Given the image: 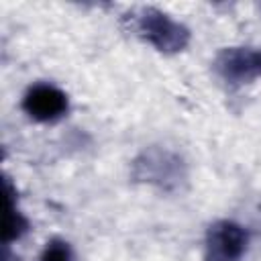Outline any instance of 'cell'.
I'll return each instance as SVG.
<instances>
[{
  "label": "cell",
  "mask_w": 261,
  "mask_h": 261,
  "mask_svg": "<svg viewBox=\"0 0 261 261\" xmlns=\"http://www.w3.org/2000/svg\"><path fill=\"white\" fill-rule=\"evenodd\" d=\"M137 31L147 43L163 53H177L190 43V31L157 8L141 10L137 18Z\"/></svg>",
  "instance_id": "obj_1"
},
{
  "label": "cell",
  "mask_w": 261,
  "mask_h": 261,
  "mask_svg": "<svg viewBox=\"0 0 261 261\" xmlns=\"http://www.w3.org/2000/svg\"><path fill=\"white\" fill-rule=\"evenodd\" d=\"M214 67L228 84H245L261 75V49L230 47L216 55Z\"/></svg>",
  "instance_id": "obj_2"
},
{
  "label": "cell",
  "mask_w": 261,
  "mask_h": 261,
  "mask_svg": "<svg viewBox=\"0 0 261 261\" xmlns=\"http://www.w3.org/2000/svg\"><path fill=\"white\" fill-rule=\"evenodd\" d=\"M208 259L241 261L249 245V232L230 220H220L208 230Z\"/></svg>",
  "instance_id": "obj_3"
},
{
  "label": "cell",
  "mask_w": 261,
  "mask_h": 261,
  "mask_svg": "<svg viewBox=\"0 0 261 261\" xmlns=\"http://www.w3.org/2000/svg\"><path fill=\"white\" fill-rule=\"evenodd\" d=\"M22 110L39 122H51L67 112V96L51 84H37L24 94Z\"/></svg>",
  "instance_id": "obj_4"
},
{
  "label": "cell",
  "mask_w": 261,
  "mask_h": 261,
  "mask_svg": "<svg viewBox=\"0 0 261 261\" xmlns=\"http://www.w3.org/2000/svg\"><path fill=\"white\" fill-rule=\"evenodd\" d=\"M135 171H137V177L151 184H159V186L175 184L181 177L179 161L169 153H161V151H149L141 159H137Z\"/></svg>",
  "instance_id": "obj_5"
},
{
  "label": "cell",
  "mask_w": 261,
  "mask_h": 261,
  "mask_svg": "<svg viewBox=\"0 0 261 261\" xmlns=\"http://www.w3.org/2000/svg\"><path fill=\"white\" fill-rule=\"evenodd\" d=\"M27 220L24 216L16 210L14 206V194L10 190V184L6 181V220H4V243L8 245L10 241H16L24 230H27Z\"/></svg>",
  "instance_id": "obj_6"
},
{
  "label": "cell",
  "mask_w": 261,
  "mask_h": 261,
  "mask_svg": "<svg viewBox=\"0 0 261 261\" xmlns=\"http://www.w3.org/2000/svg\"><path fill=\"white\" fill-rule=\"evenodd\" d=\"M41 261H73L71 247L65 241H51L41 253Z\"/></svg>",
  "instance_id": "obj_7"
},
{
  "label": "cell",
  "mask_w": 261,
  "mask_h": 261,
  "mask_svg": "<svg viewBox=\"0 0 261 261\" xmlns=\"http://www.w3.org/2000/svg\"><path fill=\"white\" fill-rule=\"evenodd\" d=\"M208 261H224V259H208Z\"/></svg>",
  "instance_id": "obj_8"
}]
</instances>
